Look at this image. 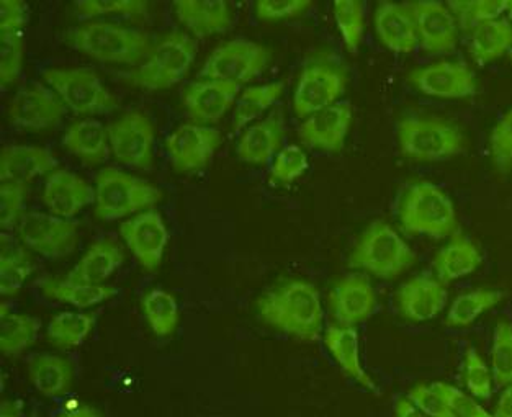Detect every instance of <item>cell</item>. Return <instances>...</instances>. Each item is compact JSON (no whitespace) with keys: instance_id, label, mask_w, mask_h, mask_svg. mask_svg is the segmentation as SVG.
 <instances>
[{"instance_id":"obj_1","label":"cell","mask_w":512,"mask_h":417,"mask_svg":"<svg viewBox=\"0 0 512 417\" xmlns=\"http://www.w3.org/2000/svg\"><path fill=\"white\" fill-rule=\"evenodd\" d=\"M267 326L300 342H316L323 334V303L318 288L306 280H285L257 300Z\"/></svg>"},{"instance_id":"obj_2","label":"cell","mask_w":512,"mask_h":417,"mask_svg":"<svg viewBox=\"0 0 512 417\" xmlns=\"http://www.w3.org/2000/svg\"><path fill=\"white\" fill-rule=\"evenodd\" d=\"M69 46L100 63L140 66L154 45L148 33L107 20H92L69 30Z\"/></svg>"},{"instance_id":"obj_3","label":"cell","mask_w":512,"mask_h":417,"mask_svg":"<svg viewBox=\"0 0 512 417\" xmlns=\"http://www.w3.org/2000/svg\"><path fill=\"white\" fill-rule=\"evenodd\" d=\"M349 71L339 56L331 50H315L308 54L298 77L293 110L298 118L337 104L346 92Z\"/></svg>"},{"instance_id":"obj_4","label":"cell","mask_w":512,"mask_h":417,"mask_svg":"<svg viewBox=\"0 0 512 417\" xmlns=\"http://www.w3.org/2000/svg\"><path fill=\"white\" fill-rule=\"evenodd\" d=\"M416 264V254L387 221L375 220L360 234L349 257L352 269L393 280Z\"/></svg>"},{"instance_id":"obj_5","label":"cell","mask_w":512,"mask_h":417,"mask_svg":"<svg viewBox=\"0 0 512 417\" xmlns=\"http://www.w3.org/2000/svg\"><path fill=\"white\" fill-rule=\"evenodd\" d=\"M398 216L401 228L409 234L444 239L459 231L457 211L449 195L427 180L409 185L401 197Z\"/></svg>"},{"instance_id":"obj_6","label":"cell","mask_w":512,"mask_h":417,"mask_svg":"<svg viewBox=\"0 0 512 417\" xmlns=\"http://www.w3.org/2000/svg\"><path fill=\"white\" fill-rule=\"evenodd\" d=\"M161 190L146 180L115 167L95 175L94 215L100 221H118L154 208L161 200Z\"/></svg>"},{"instance_id":"obj_7","label":"cell","mask_w":512,"mask_h":417,"mask_svg":"<svg viewBox=\"0 0 512 417\" xmlns=\"http://www.w3.org/2000/svg\"><path fill=\"white\" fill-rule=\"evenodd\" d=\"M197 51V41L187 33H167L154 45L153 53L143 64L126 72L125 79L149 92L171 89L187 77Z\"/></svg>"},{"instance_id":"obj_8","label":"cell","mask_w":512,"mask_h":417,"mask_svg":"<svg viewBox=\"0 0 512 417\" xmlns=\"http://www.w3.org/2000/svg\"><path fill=\"white\" fill-rule=\"evenodd\" d=\"M398 143L403 156L421 162L445 161L467 148V139L459 126L434 115L403 118L398 123Z\"/></svg>"},{"instance_id":"obj_9","label":"cell","mask_w":512,"mask_h":417,"mask_svg":"<svg viewBox=\"0 0 512 417\" xmlns=\"http://www.w3.org/2000/svg\"><path fill=\"white\" fill-rule=\"evenodd\" d=\"M43 79L76 115H104L118 107L117 97L92 69H46Z\"/></svg>"},{"instance_id":"obj_10","label":"cell","mask_w":512,"mask_h":417,"mask_svg":"<svg viewBox=\"0 0 512 417\" xmlns=\"http://www.w3.org/2000/svg\"><path fill=\"white\" fill-rule=\"evenodd\" d=\"M270 59V51L256 41L236 38L215 48L200 69V77L243 86L261 76Z\"/></svg>"},{"instance_id":"obj_11","label":"cell","mask_w":512,"mask_h":417,"mask_svg":"<svg viewBox=\"0 0 512 417\" xmlns=\"http://www.w3.org/2000/svg\"><path fill=\"white\" fill-rule=\"evenodd\" d=\"M23 246L40 256L58 261L71 256L79 243V223L51 213L28 211L17 226Z\"/></svg>"},{"instance_id":"obj_12","label":"cell","mask_w":512,"mask_h":417,"mask_svg":"<svg viewBox=\"0 0 512 417\" xmlns=\"http://www.w3.org/2000/svg\"><path fill=\"white\" fill-rule=\"evenodd\" d=\"M110 149L123 166L149 171L154 162V125L144 113L128 112L107 126Z\"/></svg>"},{"instance_id":"obj_13","label":"cell","mask_w":512,"mask_h":417,"mask_svg":"<svg viewBox=\"0 0 512 417\" xmlns=\"http://www.w3.org/2000/svg\"><path fill=\"white\" fill-rule=\"evenodd\" d=\"M120 236L144 270L154 272L159 269L169 243V231L156 208L141 211L123 221Z\"/></svg>"},{"instance_id":"obj_14","label":"cell","mask_w":512,"mask_h":417,"mask_svg":"<svg viewBox=\"0 0 512 417\" xmlns=\"http://www.w3.org/2000/svg\"><path fill=\"white\" fill-rule=\"evenodd\" d=\"M68 107L59 99L51 87L36 82L15 95L9 105V120L12 125L28 131L51 130L58 126Z\"/></svg>"},{"instance_id":"obj_15","label":"cell","mask_w":512,"mask_h":417,"mask_svg":"<svg viewBox=\"0 0 512 417\" xmlns=\"http://www.w3.org/2000/svg\"><path fill=\"white\" fill-rule=\"evenodd\" d=\"M329 313L334 323L355 328L365 323L377 308V293L369 277L364 274L342 275L328 296Z\"/></svg>"},{"instance_id":"obj_16","label":"cell","mask_w":512,"mask_h":417,"mask_svg":"<svg viewBox=\"0 0 512 417\" xmlns=\"http://www.w3.org/2000/svg\"><path fill=\"white\" fill-rule=\"evenodd\" d=\"M221 139L220 131L212 126L185 123L167 136V156L176 171H200L212 161L216 149L220 148Z\"/></svg>"},{"instance_id":"obj_17","label":"cell","mask_w":512,"mask_h":417,"mask_svg":"<svg viewBox=\"0 0 512 417\" xmlns=\"http://www.w3.org/2000/svg\"><path fill=\"white\" fill-rule=\"evenodd\" d=\"M409 82L421 94L437 99H467L477 94L475 74L463 61H439L414 69Z\"/></svg>"},{"instance_id":"obj_18","label":"cell","mask_w":512,"mask_h":417,"mask_svg":"<svg viewBox=\"0 0 512 417\" xmlns=\"http://www.w3.org/2000/svg\"><path fill=\"white\" fill-rule=\"evenodd\" d=\"M413 14L419 45L426 53L444 54L457 48L459 25L444 2L419 0L408 4Z\"/></svg>"},{"instance_id":"obj_19","label":"cell","mask_w":512,"mask_h":417,"mask_svg":"<svg viewBox=\"0 0 512 417\" xmlns=\"http://www.w3.org/2000/svg\"><path fill=\"white\" fill-rule=\"evenodd\" d=\"M354 110L349 102H337L305 118L298 128V138L306 148L339 153L351 130Z\"/></svg>"},{"instance_id":"obj_20","label":"cell","mask_w":512,"mask_h":417,"mask_svg":"<svg viewBox=\"0 0 512 417\" xmlns=\"http://www.w3.org/2000/svg\"><path fill=\"white\" fill-rule=\"evenodd\" d=\"M241 86L218 79H200L185 89L182 104L192 122L213 125L236 105Z\"/></svg>"},{"instance_id":"obj_21","label":"cell","mask_w":512,"mask_h":417,"mask_svg":"<svg viewBox=\"0 0 512 417\" xmlns=\"http://www.w3.org/2000/svg\"><path fill=\"white\" fill-rule=\"evenodd\" d=\"M445 283L431 274L409 278L396 292V308L411 323H424L436 318L447 305Z\"/></svg>"},{"instance_id":"obj_22","label":"cell","mask_w":512,"mask_h":417,"mask_svg":"<svg viewBox=\"0 0 512 417\" xmlns=\"http://www.w3.org/2000/svg\"><path fill=\"white\" fill-rule=\"evenodd\" d=\"M41 200L51 215L72 220L95 202V189L87 180L68 169H56L46 177Z\"/></svg>"},{"instance_id":"obj_23","label":"cell","mask_w":512,"mask_h":417,"mask_svg":"<svg viewBox=\"0 0 512 417\" xmlns=\"http://www.w3.org/2000/svg\"><path fill=\"white\" fill-rule=\"evenodd\" d=\"M285 135V117L282 108L249 126L239 138V159L254 166H264L280 153V146Z\"/></svg>"},{"instance_id":"obj_24","label":"cell","mask_w":512,"mask_h":417,"mask_svg":"<svg viewBox=\"0 0 512 417\" xmlns=\"http://www.w3.org/2000/svg\"><path fill=\"white\" fill-rule=\"evenodd\" d=\"M58 169V159L48 149L7 144L0 153V180L28 185L36 177Z\"/></svg>"},{"instance_id":"obj_25","label":"cell","mask_w":512,"mask_h":417,"mask_svg":"<svg viewBox=\"0 0 512 417\" xmlns=\"http://www.w3.org/2000/svg\"><path fill=\"white\" fill-rule=\"evenodd\" d=\"M373 25L378 40L387 50L398 54H411L418 48V33L408 5L380 2L375 10Z\"/></svg>"},{"instance_id":"obj_26","label":"cell","mask_w":512,"mask_h":417,"mask_svg":"<svg viewBox=\"0 0 512 417\" xmlns=\"http://www.w3.org/2000/svg\"><path fill=\"white\" fill-rule=\"evenodd\" d=\"M174 9L179 22L197 38L226 32L233 23L230 4L223 0H177Z\"/></svg>"},{"instance_id":"obj_27","label":"cell","mask_w":512,"mask_h":417,"mask_svg":"<svg viewBox=\"0 0 512 417\" xmlns=\"http://www.w3.org/2000/svg\"><path fill=\"white\" fill-rule=\"evenodd\" d=\"M125 262L122 246L113 239H99L87 249L81 261L74 265L64 280L68 282L104 285Z\"/></svg>"},{"instance_id":"obj_28","label":"cell","mask_w":512,"mask_h":417,"mask_svg":"<svg viewBox=\"0 0 512 417\" xmlns=\"http://www.w3.org/2000/svg\"><path fill=\"white\" fill-rule=\"evenodd\" d=\"M324 346L333 355L336 364L341 367L347 377L364 386L367 390L377 391V385L372 377L365 372L362 360H360L359 332L355 328H346L339 324H329L324 331Z\"/></svg>"},{"instance_id":"obj_29","label":"cell","mask_w":512,"mask_h":417,"mask_svg":"<svg viewBox=\"0 0 512 417\" xmlns=\"http://www.w3.org/2000/svg\"><path fill=\"white\" fill-rule=\"evenodd\" d=\"M64 148L86 166H100L112 153L107 128L95 118H84L69 126L63 138Z\"/></svg>"},{"instance_id":"obj_30","label":"cell","mask_w":512,"mask_h":417,"mask_svg":"<svg viewBox=\"0 0 512 417\" xmlns=\"http://www.w3.org/2000/svg\"><path fill=\"white\" fill-rule=\"evenodd\" d=\"M483 262L480 249L462 231H455L449 243L434 257V270L441 282L449 283L473 274Z\"/></svg>"},{"instance_id":"obj_31","label":"cell","mask_w":512,"mask_h":417,"mask_svg":"<svg viewBox=\"0 0 512 417\" xmlns=\"http://www.w3.org/2000/svg\"><path fill=\"white\" fill-rule=\"evenodd\" d=\"M28 377L41 396L58 400L71 391L74 370L68 360L59 355H36L28 365Z\"/></svg>"},{"instance_id":"obj_32","label":"cell","mask_w":512,"mask_h":417,"mask_svg":"<svg viewBox=\"0 0 512 417\" xmlns=\"http://www.w3.org/2000/svg\"><path fill=\"white\" fill-rule=\"evenodd\" d=\"M512 50V23L508 18L483 22L470 33V53L480 66Z\"/></svg>"},{"instance_id":"obj_33","label":"cell","mask_w":512,"mask_h":417,"mask_svg":"<svg viewBox=\"0 0 512 417\" xmlns=\"http://www.w3.org/2000/svg\"><path fill=\"white\" fill-rule=\"evenodd\" d=\"M41 290L51 300H58L79 310L100 305L117 295L112 285H90V283L68 282V280H45Z\"/></svg>"},{"instance_id":"obj_34","label":"cell","mask_w":512,"mask_h":417,"mask_svg":"<svg viewBox=\"0 0 512 417\" xmlns=\"http://www.w3.org/2000/svg\"><path fill=\"white\" fill-rule=\"evenodd\" d=\"M40 321L30 314L12 313L2 306L0 316V349L5 357H17L36 341Z\"/></svg>"},{"instance_id":"obj_35","label":"cell","mask_w":512,"mask_h":417,"mask_svg":"<svg viewBox=\"0 0 512 417\" xmlns=\"http://www.w3.org/2000/svg\"><path fill=\"white\" fill-rule=\"evenodd\" d=\"M95 321L97 318L94 314L63 311L51 319L48 329H46V337L51 346L56 349H76V347L82 346L89 337L90 332L94 329Z\"/></svg>"},{"instance_id":"obj_36","label":"cell","mask_w":512,"mask_h":417,"mask_svg":"<svg viewBox=\"0 0 512 417\" xmlns=\"http://www.w3.org/2000/svg\"><path fill=\"white\" fill-rule=\"evenodd\" d=\"M282 82H270L264 86L248 87L236 100L233 113L234 133L244 130L249 123L264 115L282 97Z\"/></svg>"},{"instance_id":"obj_37","label":"cell","mask_w":512,"mask_h":417,"mask_svg":"<svg viewBox=\"0 0 512 417\" xmlns=\"http://www.w3.org/2000/svg\"><path fill=\"white\" fill-rule=\"evenodd\" d=\"M503 293L490 288H478L472 292L462 293L450 305L445 324L450 328H467L475 323L481 314L491 310L503 300Z\"/></svg>"},{"instance_id":"obj_38","label":"cell","mask_w":512,"mask_h":417,"mask_svg":"<svg viewBox=\"0 0 512 417\" xmlns=\"http://www.w3.org/2000/svg\"><path fill=\"white\" fill-rule=\"evenodd\" d=\"M141 308L149 328L156 336L169 337L176 332L179 326V305L174 295L162 288H154L143 296Z\"/></svg>"},{"instance_id":"obj_39","label":"cell","mask_w":512,"mask_h":417,"mask_svg":"<svg viewBox=\"0 0 512 417\" xmlns=\"http://www.w3.org/2000/svg\"><path fill=\"white\" fill-rule=\"evenodd\" d=\"M32 259L23 247L9 246L7 239L2 241L0 254V293L12 296L20 292L23 283L32 275Z\"/></svg>"},{"instance_id":"obj_40","label":"cell","mask_w":512,"mask_h":417,"mask_svg":"<svg viewBox=\"0 0 512 417\" xmlns=\"http://www.w3.org/2000/svg\"><path fill=\"white\" fill-rule=\"evenodd\" d=\"M79 20L92 22L95 18L125 17L140 20L148 14V2L143 0H81L74 2Z\"/></svg>"},{"instance_id":"obj_41","label":"cell","mask_w":512,"mask_h":417,"mask_svg":"<svg viewBox=\"0 0 512 417\" xmlns=\"http://www.w3.org/2000/svg\"><path fill=\"white\" fill-rule=\"evenodd\" d=\"M463 32L472 33L480 23L498 20L508 12V0H455L447 4Z\"/></svg>"},{"instance_id":"obj_42","label":"cell","mask_w":512,"mask_h":417,"mask_svg":"<svg viewBox=\"0 0 512 417\" xmlns=\"http://www.w3.org/2000/svg\"><path fill=\"white\" fill-rule=\"evenodd\" d=\"M364 4L359 0H339L334 2L333 12L342 41L349 53L359 51L365 33Z\"/></svg>"},{"instance_id":"obj_43","label":"cell","mask_w":512,"mask_h":417,"mask_svg":"<svg viewBox=\"0 0 512 417\" xmlns=\"http://www.w3.org/2000/svg\"><path fill=\"white\" fill-rule=\"evenodd\" d=\"M493 372L475 347L468 346L463 357V383L468 395L477 400H490L493 395Z\"/></svg>"},{"instance_id":"obj_44","label":"cell","mask_w":512,"mask_h":417,"mask_svg":"<svg viewBox=\"0 0 512 417\" xmlns=\"http://www.w3.org/2000/svg\"><path fill=\"white\" fill-rule=\"evenodd\" d=\"M491 372L496 385H512V324L499 321L493 334L491 347Z\"/></svg>"},{"instance_id":"obj_45","label":"cell","mask_w":512,"mask_h":417,"mask_svg":"<svg viewBox=\"0 0 512 417\" xmlns=\"http://www.w3.org/2000/svg\"><path fill=\"white\" fill-rule=\"evenodd\" d=\"M25 38L23 32L0 35V84L9 87L17 81L23 66Z\"/></svg>"},{"instance_id":"obj_46","label":"cell","mask_w":512,"mask_h":417,"mask_svg":"<svg viewBox=\"0 0 512 417\" xmlns=\"http://www.w3.org/2000/svg\"><path fill=\"white\" fill-rule=\"evenodd\" d=\"M306 169H308V156L305 151L297 144H290L280 149V153L274 157L270 167V180L274 184H292L305 174Z\"/></svg>"},{"instance_id":"obj_47","label":"cell","mask_w":512,"mask_h":417,"mask_svg":"<svg viewBox=\"0 0 512 417\" xmlns=\"http://www.w3.org/2000/svg\"><path fill=\"white\" fill-rule=\"evenodd\" d=\"M28 185L2 182L0 185V226L4 231H12L25 215Z\"/></svg>"},{"instance_id":"obj_48","label":"cell","mask_w":512,"mask_h":417,"mask_svg":"<svg viewBox=\"0 0 512 417\" xmlns=\"http://www.w3.org/2000/svg\"><path fill=\"white\" fill-rule=\"evenodd\" d=\"M491 161L499 174H509L512 169V108L499 118L490 135Z\"/></svg>"},{"instance_id":"obj_49","label":"cell","mask_w":512,"mask_h":417,"mask_svg":"<svg viewBox=\"0 0 512 417\" xmlns=\"http://www.w3.org/2000/svg\"><path fill=\"white\" fill-rule=\"evenodd\" d=\"M445 403L449 404V408L452 409V413L457 417H495V414H490L486 411L477 398H473L472 395H468L465 391L455 388V386L449 385V383L437 382L434 383Z\"/></svg>"},{"instance_id":"obj_50","label":"cell","mask_w":512,"mask_h":417,"mask_svg":"<svg viewBox=\"0 0 512 417\" xmlns=\"http://www.w3.org/2000/svg\"><path fill=\"white\" fill-rule=\"evenodd\" d=\"M310 7V0H261L256 4V15L262 22H279L300 17Z\"/></svg>"},{"instance_id":"obj_51","label":"cell","mask_w":512,"mask_h":417,"mask_svg":"<svg viewBox=\"0 0 512 417\" xmlns=\"http://www.w3.org/2000/svg\"><path fill=\"white\" fill-rule=\"evenodd\" d=\"M408 400L421 409L427 417H457L452 413L449 404L445 403L441 393L434 385H416L408 393Z\"/></svg>"},{"instance_id":"obj_52","label":"cell","mask_w":512,"mask_h":417,"mask_svg":"<svg viewBox=\"0 0 512 417\" xmlns=\"http://www.w3.org/2000/svg\"><path fill=\"white\" fill-rule=\"evenodd\" d=\"M28 22V5L23 0L0 2V35L23 32Z\"/></svg>"},{"instance_id":"obj_53","label":"cell","mask_w":512,"mask_h":417,"mask_svg":"<svg viewBox=\"0 0 512 417\" xmlns=\"http://www.w3.org/2000/svg\"><path fill=\"white\" fill-rule=\"evenodd\" d=\"M58 417H104L100 411L87 403H77L76 406H66Z\"/></svg>"},{"instance_id":"obj_54","label":"cell","mask_w":512,"mask_h":417,"mask_svg":"<svg viewBox=\"0 0 512 417\" xmlns=\"http://www.w3.org/2000/svg\"><path fill=\"white\" fill-rule=\"evenodd\" d=\"M495 417H512V385L506 386L499 396Z\"/></svg>"},{"instance_id":"obj_55","label":"cell","mask_w":512,"mask_h":417,"mask_svg":"<svg viewBox=\"0 0 512 417\" xmlns=\"http://www.w3.org/2000/svg\"><path fill=\"white\" fill-rule=\"evenodd\" d=\"M395 417H427L421 409L416 408L408 398L400 400L395 406Z\"/></svg>"},{"instance_id":"obj_56","label":"cell","mask_w":512,"mask_h":417,"mask_svg":"<svg viewBox=\"0 0 512 417\" xmlns=\"http://www.w3.org/2000/svg\"><path fill=\"white\" fill-rule=\"evenodd\" d=\"M0 417H20V404L4 401L0 404Z\"/></svg>"},{"instance_id":"obj_57","label":"cell","mask_w":512,"mask_h":417,"mask_svg":"<svg viewBox=\"0 0 512 417\" xmlns=\"http://www.w3.org/2000/svg\"><path fill=\"white\" fill-rule=\"evenodd\" d=\"M508 14L512 17V0H508Z\"/></svg>"},{"instance_id":"obj_58","label":"cell","mask_w":512,"mask_h":417,"mask_svg":"<svg viewBox=\"0 0 512 417\" xmlns=\"http://www.w3.org/2000/svg\"><path fill=\"white\" fill-rule=\"evenodd\" d=\"M509 58H511V59H512V50H511V51H509Z\"/></svg>"}]
</instances>
